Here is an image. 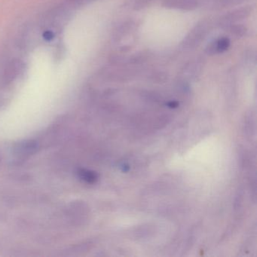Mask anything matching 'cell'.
<instances>
[{
    "label": "cell",
    "mask_w": 257,
    "mask_h": 257,
    "mask_svg": "<svg viewBox=\"0 0 257 257\" xmlns=\"http://www.w3.org/2000/svg\"><path fill=\"white\" fill-rule=\"evenodd\" d=\"M251 13H252L251 7H244L237 9V10L222 16L219 20V25L223 29H227L230 25L249 17Z\"/></svg>",
    "instance_id": "7a4b0ae2"
},
{
    "label": "cell",
    "mask_w": 257,
    "mask_h": 257,
    "mask_svg": "<svg viewBox=\"0 0 257 257\" xmlns=\"http://www.w3.org/2000/svg\"><path fill=\"white\" fill-rule=\"evenodd\" d=\"M213 1L220 4V5L228 6L231 5V4H238V3L240 2V1H242V0H213Z\"/></svg>",
    "instance_id": "ba28073f"
},
{
    "label": "cell",
    "mask_w": 257,
    "mask_h": 257,
    "mask_svg": "<svg viewBox=\"0 0 257 257\" xmlns=\"http://www.w3.org/2000/svg\"><path fill=\"white\" fill-rule=\"evenodd\" d=\"M210 27L211 25L208 21L199 22L185 37L182 42V48L184 50H192L198 47L210 33Z\"/></svg>",
    "instance_id": "6da1fadb"
},
{
    "label": "cell",
    "mask_w": 257,
    "mask_h": 257,
    "mask_svg": "<svg viewBox=\"0 0 257 257\" xmlns=\"http://www.w3.org/2000/svg\"><path fill=\"white\" fill-rule=\"evenodd\" d=\"M204 67L203 60L196 59L188 63L184 67H183V74L185 76H191V77H195L201 73Z\"/></svg>",
    "instance_id": "5b68a950"
},
{
    "label": "cell",
    "mask_w": 257,
    "mask_h": 257,
    "mask_svg": "<svg viewBox=\"0 0 257 257\" xmlns=\"http://www.w3.org/2000/svg\"><path fill=\"white\" fill-rule=\"evenodd\" d=\"M198 0H164L162 6L171 10L191 11L198 8Z\"/></svg>",
    "instance_id": "3957f363"
},
{
    "label": "cell",
    "mask_w": 257,
    "mask_h": 257,
    "mask_svg": "<svg viewBox=\"0 0 257 257\" xmlns=\"http://www.w3.org/2000/svg\"><path fill=\"white\" fill-rule=\"evenodd\" d=\"M227 30H229V32L237 37H243L246 33V28L243 25L236 23L230 25Z\"/></svg>",
    "instance_id": "52a82bcc"
},
{
    "label": "cell",
    "mask_w": 257,
    "mask_h": 257,
    "mask_svg": "<svg viewBox=\"0 0 257 257\" xmlns=\"http://www.w3.org/2000/svg\"><path fill=\"white\" fill-rule=\"evenodd\" d=\"M135 28V25L132 22H125L121 25L115 30V34H114V39L115 42L120 41L121 39L130 34L133 28Z\"/></svg>",
    "instance_id": "8992f818"
},
{
    "label": "cell",
    "mask_w": 257,
    "mask_h": 257,
    "mask_svg": "<svg viewBox=\"0 0 257 257\" xmlns=\"http://www.w3.org/2000/svg\"><path fill=\"white\" fill-rule=\"evenodd\" d=\"M230 46V40L228 37H222L216 39L206 47L205 52L207 55H214L225 52Z\"/></svg>",
    "instance_id": "277c9868"
}]
</instances>
